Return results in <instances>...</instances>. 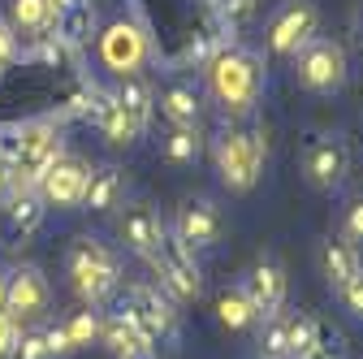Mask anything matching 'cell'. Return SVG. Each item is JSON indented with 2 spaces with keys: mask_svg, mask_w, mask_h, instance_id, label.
<instances>
[{
  "mask_svg": "<svg viewBox=\"0 0 363 359\" xmlns=\"http://www.w3.org/2000/svg\"><path fill=\"white\" fill-rule=\"evenodd\" d=\"M203 70H208L212 96H216V104L225 113L247 117L259 104V96H264V61H259V53L242 48V43H220Z\"/></svg>",
  "mask_w": 363,
  "mask_h": 359,
  "instance_id": "obj_1",
  "label": "cell"
},
{
  "mask_svg": "<svg viewBox=\"0 0 363 359\" xmlns=\"http://www.w3.org/2000/svg\"><path fill=\"white\" fill-rule=\"evenodd\" d=\"M268 160V139L264 130L255 126H225L216 134V169H220V182L230 191H251L264 173Z\"/></svg>",
  "mask_w": 363,
  "mask_h": 359,
  "instance_id": "obj_2",
  "label": "cell"
},
{
  "mask_svg": "<svg viewBox=\"0 0 363 359\" xmlns=\"http://www.w3.org/2000/svg\"><path fill=\"white\" fill-rule=\"evenodd\" d=\"M117 282H121L117 255L100 238H74V247H69V286H74V294L86 307H96L117 290Z\"/></svg>",
  "mask_w": 363,
  "mask_h": 359,
  "instance_id": "obj_3",
  "label": "cell"
},
{
  "mask_svg": "<svg viewBox=\"0 0 363 359\" xmlns=\"http://www.w3.org/2000/svg\"><path fill=\"white\" fill-rule=\"evenodd\" d=\"M121 316L139 329L156 350H173L177 346V311L169 307V299L156 290V286H130L125 290V307H121Z\"/></svg>",
  "mask_w": 363,
  "mask_h": 359,
  "instance_id": "obj_4",
  "label": "cell"
},
{
  "mask_svg": "<svg viewBox=\"0 0 363 359\" xmlns=\"http://www.w3.org/2000/svg\"><path fill=\"white\" fill-rule=\"evenodd\" d=\"M294 74H298V82L307 87V92L329 96V92H337V87L346 82V48L337 39L311 35L294 53Z\"/></svg>",
  "mask_w": 363,
  "mask_h": 359,
  "instance_id": "obj_5",
  "label": "cell"
},
{
  "mask_svg": "<svg viewBox=\"0 0 363 359\" xmlns=\"http://www.w3.org/2000/svg\"><path fill=\"white\" fill-rule=\"evenodd\" d=\"M152 268L160 273V286L177 299H199L203 294V268H199V255L195 247H186L177 234H164L156 255H147Z\"/></svg>",
  "mask_w": 363,
  "mask_h": 359,
  "instance_id": "obj_6",
  "label": "cell"
},
{
  "mask_svg": "<svg viewBox=\"0 0 363 359\" xmlns=\"http://www.w3.org/2000/svg\"><path fill=\"white\" fill-rule=\"evenodd\" d=\"M48 299H52L48 277H43L39 268H30V264L9 268V273L0 277V311H9L18 325L39 321L43 311H48Z\"/></svg>",
  "mask_w": 363,
  "mask_h": 359,
  "instance_id": "obj_7",
  "label": "cell"
},
{
  "mask_svg": "<svg viewBox=\"0 0 363 359\" xmlns=\"http://www.w3.org/2000/svg\"><path fill=\"white\" fill-rule=\"evenodd\" d=\"M303 177L315 191H337L350 177V143L342 134H311L303 148Z\"/></svg>",
  "mask_w": 363,
  "mask_h": 359,
  "instance_id": "obj_8",
  "label": "cell"
},
{
  "mask_svg": "<svg viewBox=\"0 0 363 359\" xmlns=\"http://www.w3.org/2000/svg\"><path fill=\"white\" fill-rule=\"evenodd\" d=\"M320 31V9L311 5V0H286V5L268 18V48L277 57H294L303 43Z\"/></svg>",
  "mask_w": 363,
  "mask_h": 359,
  "instance_id": "obj_9",
  "label": "cell"
},
{
  "mask_svg": "<svg viewBox=\"0 0 363 359\" xmlns=\"http://www.w3.org/2000/svg\"><path fill=\"white\" fill-rule=\"evenodd\" d=\"M100 61L117 74V78H130V74H139L143 61H147V35L143 26H134V22H113L100 31Z\"/></svg>",
  "mask_w": 363,
  "mask_h": 359,
  "instance_id": "obj_10",
  "label": "cell"
},
{
  "mask_svg": "<svg viewBox=\"0 0 363 359\" xmlns=\"http://www.w3.org/2000/svg\"><path fill=\"white\" fill-rule=\"evenodd\" d=\"M82 113H86V121L96 126L113 148H130V143H139V134H143V126L125 113V104L113 92H100V87H91V92H86Z\"/></svg>",
  "mask_w": 363,
  "mask_h": 359,
  "instance_id": "obj_11",
  "label": "cell"
},
{
  "mask_svg": "<svg viewBox=\"0 0 363 359\" xmlns=\"http://www.w3.org/2000/svg\"><path fill=\"white\" fill-rule=\"evenodd\" d=\"M220 230H225L220 208L199 195V199H182V208H177V216H173V230H169V234H177L186 247L203 251V247H216V243H220Z\"/></svg>",
  "mask_w": 363,
  "mask_h": 359,
  "instance_id": "obj_12",
  "label": "cell"
},
{
  "mask_svg": "<svg viewBox=\"0 0 363 359\" xmlns=\"http://www.w3.org/2000/svg\"><path fill=\"white\" fill-rule=\"evenodd\" d=\"M286 286H290V282H286V264H281L277 255L255 260V264L247 268V277H242V294L255 303L259 321L286 307Z\"/></svg>",
  "mask_w": 363,
  "mask_h": 359,
  "instance_id": "obj_13",
  "label": "cell"
},
{
  "mask_svg": "<svg viewBox=\"0 0 363 359\" xmlns=\"http://www.w3.org/2000/svg\"><path fill=\"white\" fill-rule=\"evenodd\" d=\"M86 177H91V165L78 160V156H61L48 173L39 177V199L43 204H57V208H74L82 204V191H86Z\"/></svg>",
  "mask_w": 363,
  "mask_h": 359,
  "instance_id": "obj_14",
  "label": "cell"
},
{
  "mask_svg": "<svg viewBox=\"0 0 363 359\" xmlns=\"http://www.w3.org/2000/svg\"><path fill=\"white\" fill-rule=\"evenodd\" d=\"M13 195L0 208V238L5 243H26L39 226H43V212L48 204L39 199V191H26V187H9Z\"/></svg>",
  "mask_w": 363,
  "mask_h": 359,
  "instance_id": "obj_15",
  "label": "cell"
},
{
  "mask_svg": "<svg viewBox=\"0 0 363 359\" xmlns=\"http://www.w3.org/2000/svg\"><path fill=\"white\" fill-rule=\"evenodd\" d=\"M117 234H121V243H125L134 255H156V247H160V238H164L169 230H164V221L156 216V208L134 204V208H125V212H121Z\"/></svg>",
  "mask_w": 363,
  "mask_h": 359,
  "instance_id": "obj_16",
  "label": "cell"
},
{
  "mask_svg": "<svg viewBox=\"0 0 363 359\" xmlns=\"http://www.w3.org/2000/svg\"><path fill=\"white\" fill-rule=\"evenodd\" d=\"M320 268H325L329 286H333V290H342L350 277H359V273H363V255H359V247H354L350 238L333 234V238H325V247H320Z\"/></svg>",
  "mask_w": 363,
  "mask_h": 359,
  "instance_id": "obj_17",
  "label": "cell"
},
{
  "mask_svg": "<svg viewBox=\"0 0 363 359\" xmlns=\"http://www.w3.org/2000/svg\"><path fill=\"white\" fill-rule=\"evenodd\" d=\"M100 342L117 355V359H156V346L134 329L121 311L117 316H108V321H100Z\"/></svg>",
  "mask_w": 363,
  "mask_h": 359,
  "instance_id": "obj_18",
  "label": "cell"
},
{
  "mask_svg": "<svg viewBox=\"0 0 363 359\" xmlns=\"http://www.w3.org/2000/svg\"><path fill=\"white\" fill-rule=\"evenodd\" d=\"M160 113H164L169 126H199V117H203V96H199V87L186 82V78L169 82L164 92H160Z\"/></svg>",
  "mask_w": 363,
  "mask_h": 359,
  "instance_id": "obj_19",
  "label": "cell"
},
{
  "mask_svg": "<svg viewBox=\"0 0 363 359\" xmlns=\"http://www.w3.org/2000/svg\"><path fill=\"white\" fill-rule=\"evenodd\" d=\"M100 18H96V5L91 0H69V5L57 13V26L52 35L61 43H69V48H82V43H91V35H96Z\"/></svg>",
  "mask_w": 363,
  "mask_h": 359,
  "instance_id": "obj_20",
  "label": "cell"
},
{
  "mask_svg": "<svg viewBox=\"0 0 363 359\" xmlns=\"http://www.w3.org/2000/svg\"><path fill=\"white\" fill-rule=\"evenodd\" d=\"M125 195V177L117 165H104V169H91L86 177V191H82V208L91 212H113Z\"/></svg>",
  "mask_w": 363,
  "mask_h": 359,
  "instance_id": "obj_21",
  "label": "cell"
},
{
  "mask_svg": "<svg viewBox=\"0 0 363 359\" xmlns=\"http://www.w3.org/2000/svg\"><path fill=\"white\" fill-rule=\"evenodd\" d=\"M9 26H13V35L43 39V35H52L57 13L48 9V0H9Z\"/></svg>",
  "mask_w": 363,
  "mask_h": 359,
  "instance_id": "obj_22",
  "label": "cell"
},
{
  "mask_svg": "<svg viewBox=\"0 0 363 359\" xmlns=\"http://www.w3.org/2000/svg\"><path fill=\"white\" fill-rule=\"evenodd\" d=\"M216 321L230 329V333H242V329H255L259 325V311L242 294V286H234V290H220L216 294Z\"/></svg>",
  "mask_w": 363,
  "mask_h": 359,
  "instance_id": "obj_23",
  "label": "cell"
},
{
  "mask_svg": "<svg viewBox=\"0 0 363 359\" xmlns=\"http://www.w3.org/2000/svg\"><path fill=\"white\" fill-rule=\"evenodd\" d=\"M121 104H125V113L134 117V121H139L143 130L152 126V113H156V92H152V87L139 78V74H130V78H121V87H117V92H113Z\"/></svg>",
  "mask_w": 363,
  "mask_h": 359,
  "instance_id": "obj_24",
  "label": "cell"
},
{
  "mask_svg": "<svg viewBox=\"0 0 363 359\" xmlns=\"http://www.w3.org/2000/svg\"><path fill=\"white\" fill-rule=\"evenodd\" d=\"M259 359H290V311L259 321Z\"/></svg>",
  "mask_w": 363,
  "mask_h": 359,
  "instance_id": "obj_25",
  "label": "cell"
},
{
  "mask_svg": "<svg viewBox=\"0 0 363 359\" xmlns=\"http://www.w3.org/2000/svg\"><path fill=\"white\" fill-rule=\"evenodd\" d=\"M160 148H164V160H173V165H195L203 152V134H199V126H169Z\"/></svg>",
  "mask_w": 363,
  "mask_h": 359,
  "instance_id": "obj_26",
  "label": "cell"
},
{
  "mask_svg": "<svg viewBox=\"0 0 363 359\" xmlns=\"http://www.w3.org/2000/svg\"><path fill=\"white\" fill-rule=\"evenodd\" d=\"M65 329V342H69V350H82V346H91L100 338V316L91 307H82V311H74V316L61 325Z\"/></svg>",
  "mask_w": 363,
  "mask_h": 359,
  "instance_id": "obj_27",
  "label": "cell"
},
{
  "mask_svg": "<svg viewBox=\"0 0 363 359\" xmlns=\"http://www.w3.org/2000/svg\"><path fill=\"white\" fill-rule=\"evenodd\" d=\"M220 43H225V39H216V35L199 31V35H191V39H186V48H182V57H177V61H182V65H199V70H203V65L212 61V53L220 48Z\"/></svg>",
  "mask_w": 363,
  "mask_h": 359,
  "instance_id": "obj_28",
  "label": "cell"
},
{
  "mask_svg": "<svg viewBox=\"0 0 363 359\" xmlns=\"http://www.w3.org/2000/svg\"><path fill=\"white\" fill-rule=\"evenodd\" d=\"M22 148H26V130H22V121L0 126V165L13 169V165L22 160Z\"/></svg>",
  "mask_w": 363,
  "mask_h": 359,
  "instance_id": "obj_29",
  "label": "cell"
},
{
  "mask_svg": "<svg viewBox=\"0 0 363 359\" xmlns=\"http://www.w3.org/2000/svg\"><path fill=\"white\" fill-rule=\"evenodd\" d=\"M18 359H52V350H48V329H22Z\"/></svg>",
  "mask_w": 363,
  "mask_h": 359,
  "instance_id": "obj_30",
  "label": "cell"
},
{
  "mask_svg": "<svg viewBox=\"0 0 363 359\" xmlns=\"http://www.w3.org/2000/svg\"><path fill=\"white\" fill-rule=\"evenodd\" d=\"M18 342H22V325L0 311V359H18Z\"/></svg>",
  "mask_w": 363,
  "mask_h": 359,
  "instance_id": "obj_31",
  "label": "cell"
},
{
  "mask_svg": "<svg viewBox=\"0 0 363 359\" xmlns=\"http://www.w3.org/2000/svg\"><path fill=\"white\" fill-rule=\"evenodd\" d=\"M346 234L342 238H350V243H363V195L359 199H350V208H346Z\"/></svg>",
  "mask_w": 363,
  "mask_h": 359,
  "instance_id": "obj_32",
  "label": "cell"
},
{
  "mask_svg": "<svg viewBox=\"0 0 363 359\" xmlns=\"http://www.w3.org/2000/svg\"><path fill=\"white\" fill-rule=\"evenodd\" d=\"M337 294H342L346 311H354V316L363 321V273H359V277H350V282H346V286H342Z\"/></svg>",
  "mask_w": 363,
  "mask_h": 359,
  "instance_id": "obj_33",
  "label": "cell"
},
{
  "mask_svg": "<svg viewBox=\"0 0 363 359\" xmlns=\"http://www.w3.org/2000/svg\"><path fill=\"white\" fill-rule=\"evenodd\" d=\"M13 57H18V35H13L9 22H0V70H5Z\"/></svg>",
  "mask_w": 363,
  "mask_h": 359,
  "instance_id": "obj_34",
  "label": "cell"
},
{
  "mask_svg": "<svg viewBox=\"0 0 363 359\" xmlns=\"http://www.w3.org/2000/svg\"><path fill=\"white\" fill-rule=\"evenodd\" d=\"M48 350H52V359H57V355H74L69 342H65V329H61V325H48Z\"/></svg>",
  "mask_w": 363,
  "mask_h": 359,
  "instance_id": "obj_35",
  "label": "cell"
},
{
  "mask_svg": "<svg viewBox=\"0 0 363 359\" xmlns=\"http://www.w3.org/2000/svg\"><path fill=\"white\" fill-rule=\"evenodd\" d=\"M298 359H342V350H329V346H315V350H307V355H298Z\"/></svg>",
  "mask_w": 363,
  "mask_h": 359,
  "instance_id": "obj_36",
  "label": "cell"
},
{
  "mask_svg": "<svg viewBox=\"0 0 363 359\" xmlns=\"http://www.w3.org/2000/svg\"><path fill=\"white\" fill-rule=\"evenodd\" d=\"M9 187H13V173H9V169H5V165H0V195H5V191H9Z\"/></svg>",
  "mask_w": 363,
  "mask_h": 359,
  "instance_id": "obj_37",
  "label": "cell"
},
{
  "mask_svg": "<svg viewBox=\"0 0 363 359\" xmlns=\"http://www.w3.org/2000/svg\"><path fill=\"white\" fill-rule=\"evenodd\" d=\"M359 35H363V13H359Z\"/></svg>",
  "mask_w": 363,
  "mask_h": 359,
  "instance_id": "obj_38",
  "label": "cell"
},
{
  "mask_svg": "<svg viewBox=\"0 0 363 359\" xmlns=\"http://www.w3.org/2000/svg\"><path fill=\"white\" fill-rule=\"evenodd\" d=\"M0 74H5V70H0Z\"/></svg>",
  "mask_w": 363,
  "mask_h": 359,
  "instance_id": "obj_39",
  "label": "cell"
}]
</instances>
